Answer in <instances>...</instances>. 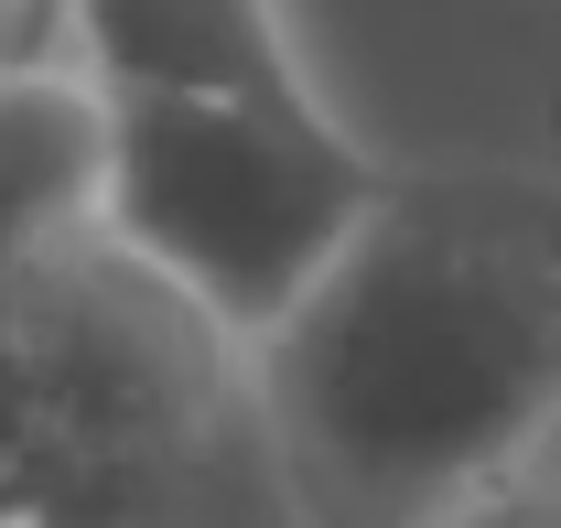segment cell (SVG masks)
Here are the masks:
<instances>
[{"instance_id": "3957f363", "label": "cell", "mask_w": 561, "mask_h": 528, "mask_svg": "<svg viewBox=\"0 0 561 528\" xmlns=\"http://www.w3.org/2000/svg\"><path fill=\"white\" fill-rule=\"evenodd\" d=\"M378 162L346 119H280L227 97H108L98 238L151 269L216 345H249L324 280L378 205Z\"/></svg>"}, {"instance_id": "52a82bcc", "label": "cell", "mask_w": 561, "mask_h": 528, "mask_svg": "<svg viewBox=\"0 0 561 528\" xmlns=\"http://www.w3.org/2000/svg\"><path fill=\"white\" fill-rule=\"evenodd\" d=\"M432 528H561V496L540 485V474H507V485L465 496L454 518H432Z\"/></svg>"}, {"instance_id": "6da1fadb", "label": "cell", "mask_w": 561, "mask_h": 528, "mask_svg": "<svg viewBox=\"0 0 561 528\" xmlns=\"http://www.w3.org/2000/svg\"><path fill=\"white\" fill-rule=\"evenodd\" d=\"M561 421V184L389 173L324 280L249 345L291 528H432Z\"/></svg>"}, {"instance_id": "7a4b0ae2", "label": "cell", "mask_w": 561, "mask_h": 528, "mask_svg": "<svg viewBox=\"0 0 561 528\" xmlns=\"http://www.w3.org/2000/svg\"><path fill=\"white\" fill-rule=\"evenodd\" d=\"M0 528H291L238 345L98 227L0 269Z\"/></svg>"}, {"instance_id": "ba28073f", "label": "cell", "mask_w": 561, "mask_h": 528, "mask_svg": "<svg viewBox=\"0 0 561 528\" xmlns=\"http://www.w3.org/2000/svg\"><path fill=\"white\" fill-rule=\"evenodd\" d=\"M529 474H540V485H551V496H561V421H551V432H540V454H529Z\"/></svg>"}, {"instance_id": "8992f818", "label": "cell", "mask_w": 561, "mask_h": 528, "mask_svg": "<svg viewBox=\"0 0 561 528\" xmlns=\"http://www.w3.org/2000/svg\"><path fill=\"white\" fill-rule=\"evenodd\" d=\"M0 76H76L66 0H0Z\"/></svg>"}, {"instance_id": "5b68a950", "label": "cell", "mask_w": 561, "mask_h": 528, "mask_svg": "<svg viewBox=\"0 0 561 528\" xmlns=\"http://www.w3.org/2000/svg\"><path fill=\"white\" fill-rule=\"evenodd\" d=\"M108 97L87 76H0V269L98 227Z\"/></svg>"}, {"instance_id": "277c9868", "label": "cell", "mask_w": 561, "mask_h": 528, "mask_svg": "<svg viewBox=\"0 0 561 528\" xmlns=\"http://www.w3.org/2000/svg\"><path fill=\"white\" fill-rule=\"evenodd\" d=\"M76 76L98 97H227L280 119H335L302 76L280 0H66Z\"/></svg>"}]
</instances>
